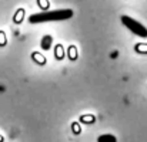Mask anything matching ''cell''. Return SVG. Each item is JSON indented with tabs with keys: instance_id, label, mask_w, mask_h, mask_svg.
<instances>
[{
	"instance_id": "obj_2",
	"label": "cell",
	"mask_w": 147,
	"mask_h": 142,
	"mask_svg": "<svg viewBox=\"0 0 147 142\" xmlns=\"http://www.w3.org/2000/svg\"><path fill=\"white\" fill-rule=\"evenodd\" d=\"M121 23H123L133 34H136V36H139V37H142V39H146L147 37V29L142 23H139L137 20H134V19H131V17H129V16H121Z\"/></svg>"
},
{
	"instance_id": "obj_1",
	"label": "cell",
	"mask_w": 147,
	"mask_h": 142,
	"mask_svg": "<svg viewBox=\"0 0 147 142\" xmlns=\"http://www.w3.org/2000/svg\"><path fill=\"white\" fill-rule=\"evenodd\" d=\"M73 17V10L70 9H59V10H49V11H42V13H34L29 17V21L32 24H42L46 21H60V20H67Z\"/></svg>"
},
{
	"instance_id": "obj_3",
	"label": "cell",
	"mask_w": 147,
	"mask_h": 142,
	"mask_svg": "<svg viewBox=\"0 0 147 142\" xmlns=\"http://www.w3.org/2000/svg\"><path fill=\"white\" fill-rule=\"evenodd\" d=\"M51 41H53V39H51V36H45L43 39H42V43H40V47L43 48V50H49L51 47Z\"/></svg>"
},
{
	"instance_id": "obj_4",
	"label": "cell",
	"mask_w": 147,
	"mask_h": 142,
	"mask_svg": "<svg viewBox=\"0 0 147 142\" xmlns=\"http://www.w3.org/2000/svg\"><path fill=\"white\" fill-rule=\"evenodd\" d=\"M97 142H117L114 135H110V134H104V135H100L98 137Z\"/></svg>"
}]
</instances>
